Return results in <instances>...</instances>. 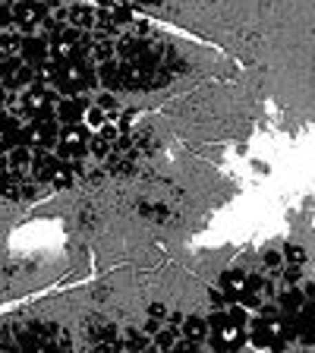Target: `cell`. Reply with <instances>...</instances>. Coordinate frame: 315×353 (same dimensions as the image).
I'll use <instances>...</instances> for the list:
<instances>
[{
	"instance_id": "cell-1",
	"label": "cell",
	"mask_w": 315,
	"mask_h": 353,
	"mask_svg": "<svg viewBox=\"0 0 315 353\" xmlns=\"http://www.w3.org/2000/svg\"><path fill=\"white\" fill-rule=\"evenodd\" d=\"M212 344L218 350H240L246 344V306H230L212 319Z\"/></svg>"
},
{
	"instance_id": "cell-2",
	"label": "cell",
	"mask_w": 315,
	"mask_h": 353,
	"mask_svg": "<svg viewBox=\"0 0 315 353\" xmlns=\"http://www.w3.org/2000/svg\"><path fill=\"white\" fill-rule=\"evenodd\" d=\"M98 82V76L92 73V66L85 60H66V63L57 66V73H54V82L51 85L63 95H79L85 88H92Z\"/></svg>"
},
{
	"instance_id": "cell-3",
	"label": "cell",
	"mask_w": 315,
	"mask_h": 353,
	"mask_svg": "<svg viewBox=\"0 0 315 353\" xmlns=\"http://www.w3.org/2000/svg\"><path fill=\"white\" fill-rule=\"evenodd\" d=\"M252 344H256V347H268V350L287 347L284 322H281L278 309H272V306H265V303H262V312H258V319L252 322Z\"/></svg>"
},
{
	"instance_id": "cell-4",
	"label": "cell",
	"mask_w": 315,
	"mask_h": 353,
	"mask_svg": "<svg viewBox=\"0 0 315 353\" xmlns=\"http://www.w3.org/2000/svg\"><path fill=\"white\" fill-rule=\"evenodd\" d=\"M88 130L79 123H63V130H60V148H57V158H63V161H82V154L88 152Z\"/></svg>"
},
{
	"instance_id": "cell-5",
	"label": "cell",
	"mask_w": 315,
	"mask_h": 353,
	"mask_svg": "<svg viewBox=\"0 0 315 353\" xmlns=\"http://www.w3.org/2000/svg\"><path fill=\"white\" fill-rule=\"evenodd\" d=\"M57 139H60V130H57V120L51 117H32V123L19 130V142L32 148H51Z\"/></svg>"
},
{
	"instance_id": "cell-6",
	"label": "cell",
	"mask_w": 315,
	"mask_h": 353,
	"mask_svg": "<svg viewBox=\"0 0 315 353\" xmlns=\"http://www.w3.org/2000/svg\"><path fill=\"white\" fill-rule=\"evenodd\" d=\"M38 79V70L32 63L19 57H3L0 60V82L7 88H22V85H32Z\"/></svg>"
},
{
	"instance_id": "cell-7",
	"label": "cell",
	"mask_w": 315,
	"mask_h": 353,
	"mask_svg": "<svg viewBox=\"0 0 315 353\" xmlns=\"http://www.w3.org/2000/svg\"><path fill=\"white\" fill-rule=\"evenodd\" d=\"M22 101H26V114L29 117H51L54 114V92L44 82H32L29 92L22 95Z\"/></svg>"
},
{
	"instance_id": "cell-8",
	"label": "cell",
	"mask_w": 315,
	"mask_h": 353,
	"mask_svg": "<svg viewBox=\"0 0 315 353\" xmlns=\"http://www.w3.org/2000/svg\"><path fill=\"white\" fill-rule=\"evenodd\" d=\"M48 16V3L44 0H16L13 3V19L22 32H32L35 26H41Z\"/></svg>"
},
{
	"instance_id": "cell-9",
	"label": "cell",
	"mask_w": 315,
	"mask_h": 353,
	"mask_svg": "<svg viewBox=\"0 0 315 353\" xmlns=\"http://www.w3.org/2000/svg\"><path fill=\"white\" fill-rule=\"evenodd\" d=\"M57 154H51L48 148H35V154H32V164L26 174H32V180L35 183H48V180H54V170H57Z\"/></svg>"
},
{
	"instance_id": "cell-10",
	"label": "cell",
	"mask_w": 315,
	"mask_h": 353,
	"mask_svg": "<svg viewBox=\"0 0 315 353\" xmlns=\"http://www.w3.org/2000/svg\"><path fill=\"white\" fill-rule=\"evenodd\" d=\"M126 22H132V13L117 0H104V7H98V26H104L108 32L120 29Z\"/></svg>"
},
{
	"instance_id": "cell-11",
	"label": "cell",
	"mask_w": 315,
	"mask_h": 353,
	"mask_svg": "<svg viewBox=\"0 0 315 353\" xmlns=\"http://www.w3.org/2000/svg\"><path fill=\"white\" fill-rule=\"evenodd\" d=\"M22 60H26V63H32L38 70V66L41 63H48V60H51V44H48V38H22Z\"/></svg>"
},
{
	"instance_id": "cell-12",
	"label": "cell",
	"mask_w": 315,
	"mask_h": 353,
	"mask_svg": "<svg viewBox=\"0 0 315 353\" xmlns=\"http://www.w3.org/2000/svg\"><path fill=\"white\" fill-rule=\"evenodd\" d=\"M221 290L227 294V300H243V294L250 290V274L240 272V268H227V272L221 274Z\"/></svg>"
},
{
	"instance_id": "cell-13",
	"label": "cell",
	"mask_w": 315,
	"mask_h": 353,
	"mask_svg": "<svg viewBox=\"0 0 315 353\" xmlns=\"http://www.w3.org/2000/svg\"><path fill=\"white\" fill-rule=\"evenodd\" d=\"M85 110H88V104L82 101V98H76V95H66V98H60V101L54 104V114H57L60 123H79Z\"/></svg>"
},
{
	"instance_id": "cell-14",
	"label": "cell",
	"mask_w": 315,
	"mask_h": 353,
	"mask_svg": "<svg viewBox=\"0 0 315 353\" xmlns=\"http://www.w3.org/2000/svg\"><path fill=\"white\" fill-rule=\"evenodd\" d=\"M180 338H183L186 350H196V347L208 338V325L202 322V319H199V316L186 319V322H183V328H180Z\"/></svg>"
},
{
	"instance_id": "cell-15",
	"label": "cell",
	"mask_w": 315,
	"mask_h": 353,
	"mask_svg": "<svg viewBox=\"0 0 315 353\" xmlns=\"http://www.w3.org/2000/svg\"><path fill=\"white\" fill-rule=\"evenodd\" d=\"M278 306H281V316H300L306 309V294L296 290V287H287L284 294L278 296Z\"/></svg>"
},
{
	"instance_id": "cell-16",
	"label": "cell",
	"mask_w": 315,
	"mask_h": 353,
	"mask_svg": "<svg viewBox=\"0 0 315 353\" xmlns=\"http://www.w3.org/2000/svg\"><path fill=\"white\" fill-rule=\"evenodd\" d=\"M19 120L13 114H0V152H7V148L19 145Z\"/></svg>"
},
{
	"instance_id": "cell-17",
	"label": "cell",
	"mask_w": 315,
	"mask_h": 353,
	"mask_svg": "<svg viewBox=\"0 0 315 353\" xmlns=\"http://www.w3.org/2000/svg\"><path fill=\"white\" fill-rule=\"evenodd\" d=\"M66 22L70 26H76V29L88 32L98 26V10L95 7H85V3H76L73 10H70V16H66Z\"/></svg>"
},
{
	"instance_id": "cell-18",
	"label": "cell",
	"mask_w": 315,
	"mask_h": 353,
	"mask_svg": "<svg viewBox=\"0 0 315 353\" xmlns=\"http://www.w3.org/2000/svg\"><path fill=\"white\" fill-rule=\"evenodd\" d=\"M22 170H10V168H0V192L7 199H22Z\"/></svg>"
},
{
	"instance_id": "cell-19",
	"label": "cell",
	"mask_w": 315,
	"mask_h": 353,
	"mask_svg": "<svg viewBox=\"0 0 315 353\" xmlns=\"http://www.w3.org/2000/svg\"><path fill=\"white\" fill-rule=\"evenodd\" d=\"M22 51V35L13 29L7 32H0V60L3 57H16V54Z\"/></svg>"
},
{
	"instance_id": "cell-20",
	"label": "cell",
	"mask_w": 315,
	"mask_h": 353,
	"mask_svg": "<svg viewBox=\"0 0 315 353\" xmlns=\"http://www.w3.org/2000/svg\"><path fill=\"white\" fill-rule=\"evenodd\" d=\"M152 334H154V338H152V344L158 347V350H170V347H176V344H180V341H176V338H180V334H176V328H170V325H158V328H154Z\"/></svg>"
},
{
	"instance_id": "cell-21",
	"label": "cell",
	"mask_w": 315,
	"mask_h": 353,
	"mask_svg": "<svg viewBox=\"0 0 315 353\" xmlns=\"http://www.w3.org/2000/svg\"><path fill=\"white\" fill-rule=\"evenodd\" d=\"M85 114H88V123H92V126H104V123H108V110H104V108H88Z\"/></svg>"
},
{
	"instance_id": "cell-22",
	"label": "cell",
	"mask_w": 315,
	"mask_h": 353,
	"mask_svg": "<svg viewBox=\"0 0 315 353\" xmlns=\"http://www.w3.org/2000/svg\"><path fill=\"white\" fill-rule=\"evenodd\" d=\"M284 256H287V262H290V265H303V262H306V252H303L300 246H287Z\"/></svg>"
},
{
	"instance_id": "cell-23",
	"label": "cell",
	"mask_w": 315,
	"mask_h": 353,
	"mask_svg": "<svg viewBox=\"0 0 315 353\" xmlns=\"http://www.w3.org/2000/svg\"><path fill=\"white\" fill-rule=\"evenodd\" d=\"M13 19V0H0V26H7Z\"/></svg>"
},
{
	"instance_id": "cell-24",
	"label": "cell",
	"mask_w": 315,
	"mask_h": 353,
	"mask_svg": "<svg viewBox=\"0 0 315 353\" xmlns=\"http://www.w3.org/2000/svg\"><path fill=\"white\" fill-rule=\"evenodd\" d=\"M98 108H104V110H108V114H117V101H114V98H110V95H104L101 101H98Z\"/></svg>"
},
{
	"instance_id": "cell-25",
	"label": "cell",
	"mask_w": 315,
	"mask_h": 353,
	"mask_svg": "<svg viewBox=\"0 0 315 353\" xmlns=\"http://www.w3.org/2000/svg\"><path fill=\"white\" fill-rule=\"evenodd\" d=\"M265 265H268V268H278V265H281V252H268V256H265Z\"/></svg>"
},
{
	"instance_id": "cell-26",
	"label": "cell",
	"mask_w": 315,
	"mask_h": 353,
	"mask_svg": "<svg viewBox=\"0 0 315 353\" xmlns=\"http://www.w3.org/2000/svg\"><path fill=\"white\" fill-rule=\"evenodd\" d=\"M148 316L161 322V319H164V306H161V303H158V306H152V309H148Z\"/></svg>"
},
{
	"instance_id": "cell-27",
	"label": "cell",
	"mask_w": 315,
	"mask_h": 353,
	"mask_svg": "<svg viewBox=\"0 0 315 353\" xmlns=\"http://www.w3.org/2000/svg\"><path fill=\"white\" fill-rule=\"evenodd\" d=\"M7 101V85H3V82H0V104Z\"/></svg>"
},
{
	"instance_id": "cell-28",
	"label": "cell",
	"mask_w": 315,
	"mask_h": 353,
	"mask_svg": "<svg viewBox=\"0 0 315 353\" xmlns=\"http://www.w3.org/2000/svg\"><path fill=\"white\" fill-rule=\"evenodd\" d=\"M0 32H3V26H0Z\"/></svg>"
}]
</instances>
